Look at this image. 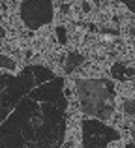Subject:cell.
<instances>
[{
	"label": "cell",
	"mask_w": 135,
	"mask_h": 148,
	"mask_svg": "<svg viewBox=\"0 0 135 148\" xmlns=\"http://www.w3.org/2000/svg\"><path fill=\"white\" fill-rule=\"evenodd\" d=\"M64 79L32 64L0 75V148H58L66 135Z\"/></svg>",
	"instance_id": "1"
},
{
	"label": "cell",
	"mask_w": 135,
	"mask_h": 148,
	"mask_svg": "<svg viewBox=\"0 0 135 148\" xmlns=\"http://www.w3.org/2000/svg\"><path fill=\"white\" fill-rule=\"evenodd\" d=\"M75 94L84 114L98 120L111 118L114 111V84L107 79H77Z\"/></svg>",
	"instance_id": "2"
},
{
	"label": "cell",
	"mask_w": 135,
	"mask_h": 148,
	"mask_svg": "<svg viewBox=\"0 0 135 148\" xmlns=\"http://www.w3.org/2000/svg\"><path fill=\"white\" fill-rule=\"evenodd\" d=\"M120 133L98 118L83 120V148H105L109 143L118 141Z\"/></svg>",
	"instance_id": "3"
},
{
	"label": "cell",
	"mask_w": 135,
	"mask_h": 148,
	"mask_svg": "<svg viewBox=\"0 0 135 148\" xmlns=\"http://www.w3.org/2000/svg\"><path fill=\"white\" fill-rule=\"evenodd\" d=\"M21 19L30 28H40L53 21V2L51 0H26L21 6Z\"/></svg>",
	"instance_id": "4"
},
{
	"label": "cell",
	"mask_w": 135,
	"mask_h": 148,
	"mask_svg": "<svg viewBox=\"0 0 135 148\" xmlns=\"http://www.w3.org/2000/svg\"><path fill=\"white\" fill-rule=\"evenodd\" d=\"M81 62H83V58H81V54H77V53H71V54L68 56L66 71H68V73H71V71H73V68H75V66H79Z\"/></svg>",
	"instance_id": "5"
},
{
	"label": "cell",
	"mask_w": 135,
	"mask_h": 148,
	"mask_svg": "<svg viewBox=\"0 0 135 148\" xmlns=\"http://www.w3.org/2000/svg\"><path fill=\"white\" fill-rule=\"evenodd\" d=\"M124 111L126 112H130V114H133L135 112V99H128L124 103Z\"/></svg>",
	"instance_id": "6"
},
{
	"label": "cell",
	"mask_w": 135,
	"mask_h": 148,
	"mask_svg": "<svg viewBox=\"0 0 135 148\" xmlns=\"http://www.w3.org/2000/svg\"><path fill=\"white\" fill-rule=\"evenodd\" d=\"M0 66H6L8 69H13L15 64L11 60H8V56H4V54H0Z\"/></svg>",
	"instance_id": "7"
},
{
	"label": "cell",
	"mask_w": 135,
	"mask_h": 148,
	"mask_svg": "<svg viewBox=\"0 0 135 148\" xmlns=\"http://www.w3.org/2000/svg\"><path fill=\"white\" fill-rule=\"evenodd\" d=\"M122 4H124L128 10H132V11H135V0H120Z\"/></svg>",
	"instance_id": "8"
},
{
	"label": "cell",
	"mask_w": 135,
	"mask_h": 148,
	"mask_svg": "<svg viewBox=\"0 0 135 148\" xmlns=\"http://www.w3.org/2000/svg\"><path fill=\"white\" fill-rule=\"evenodd\" d=\"M0 34H4V32H0Z\"/></svg>",
	"instance_id": "9"
}]
</instances>
